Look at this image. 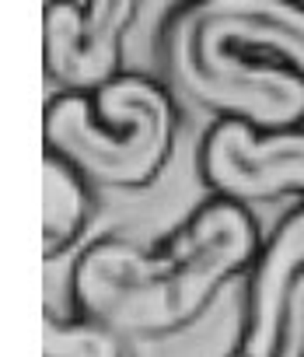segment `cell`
<instances>
[{"label": "cell", "mask_w": 304, "mask_h": 357, "mask_svg": "<svg viewBox=\"0 0 304 357\" xmlns=\"http://www.w3.org/2000/svg\"><path fill=\"white\" fill-rule=\"evenodd\" d=\"M262 242L248 204L210 197L158 249L119 235L91 242L70 270V294L81 315L126 336H168L193 326L227 280L252 270Z\"/></svg>", "instance_id": "cell-1"}, {"label": "cell", "mask_w": 304, "mask_h": 357, "mask_svg": "<svg viewBox=\"0 0 304 357\" xmlns=\"http://www.w3.org/2000/svg\"><path fill=\"white\" fill-rule=\"evenodd\" d=\"M158 53L193 105L255 130L304 126V0H182Z\"/></svg>", "instance_id": "cell-2"}, {"label": "cell", "mask_w": 304, "mask_h": 357, "mask_svg": "<svg viewBox=\"0 0 304 357\" xmlns=\"http://www.w3.org/2000/svg\"><path fill=\"white\" fill-rule=\"evenodd\" d=\"M175 102L143 74H115L95 91H60L46 102V147L63 154L91 186L140 190L165 172L175 147Z\"/></svg>", "instance_id": "cell-3"}, {"label": "cell", "mask_w": 304, "mask_h": 357, "mask_svg": "<svg viewBox=\"0 0 304 357\" xmlns=\"http://www.w3.org/2000/svg\"><path fill=\"white\" fill-rule=\"evenodd\" d=\"M227 357H304V204L287 211L262 242Z\"/></svg>", "instance_id": "cell-4"}, {"label": "cell", "mask_w": 304, "mask_h": 357, "mask_svg": "<svg viewBox=\"0 0 304 357\" xmlns=\"http://www.w3.org/2000/svg\"><path fill=\"white\" fill-rule=\"evenodd\" d=\"M196 168L214 197L241 204L304 197V130H255L221 116L200 144Z\"/></svg>", "instance_id": "cell-5"}, {"label": "cell", "mask_w": 304, "mask_h": 357, "mask_svg": "<svg viewBox=\"0 0 304 357\" xmlns=\"http://www.w3.org/2000/svg\"><path fill=\"white\" fill-rule=\"evenodd\" d=\"M140 8L143 0H46L42 39L49 74L70 91H95L122 74V39Z\"/></svg>", "instance_id": "cell-6"}, {"label": "cell", "mask_w": 304, "mask_h": 357, "mask_svg": "<svg viewBox=\"0 0 304 357\" xmlns=\"http://www.w3.org/2000/svg\"><path fill=\"white\" fill-rule=\"evenodd\" d=\"M91 183L56 151H42V259L63 256L91 221Z\"/></svg>", "instance_id": "cell-7"}, {"label": "cell", "mask_w": 304, "mask_h": 357, "mask_svg": "<svg viewBox=\"0 0 304 357\" xmlns=\"http://www.w3.org/2000/svg\"><path fill=\"white\" fill-rule=\"evenodd\" d=\"M42 357H133L129 336L81 315L77 322L42 319Z\"/></svg>", "instance_id": "cell-8"}]
</instances>
